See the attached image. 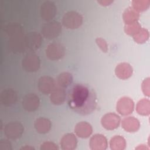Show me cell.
Instances as JSON below:
<instances>
[{
  "instance_id": "6da1fadb",
  "label": "cell",
  "mask_w": 150,
  "mask_h": 150,
  "mask_svg": "<svg viewBox=\"0 0 150 150\" xmlns=\"http://www.w3.org/2000/svg\"><path fill=\"white\" fill-rule=\"evenodd\" d=\"M67 102L70 109L81 115L91 114L97 104V95L90 86L81 83H74L67 91Z\"/></svg>"
},
{
  "instance_id": "7a4b0ae2",
  "label": "cell",
  "mask_w": 150,
  "mask_h": 150,
  "mask_svg": "<svg viewBox=\"0 0 150 150\" xmlns=\"http://www.w3.org/2000/svg\"><path fill=\"white\" fill-rule=\"evenodd\" d=\"M62 30V24L56 21H51L44 24L41 28L42 35L47 39H53L58 37Z\"/></svg>"
},
{
  "instance_id": "3957f363",
  "label": "cell",
  "mask_w": 150,
  "mask_h": 150,
  "mask_svg": "<svg viewBox=\"0 0 150 150\" xmlns=\"http://www.w3.org/2000/svg\"><path fill=\"white\" fill-rule=\"evenodd\" d=\"M83 23V17L77 12L69 11L63 16L62 24L64 27L69 29L79 28Z\"/></svg>"
},
{
  "instance_id": "277c9868",
  "label": "cell",
  "mask_w": 150,
  "mask_h": 150,
  "mask_svg": "<svg viewBox=\"0 0 150 150\" xmlns=\"http://www.w3.org/2000/svg\"><path fill=\"white\" fill-rule=\"evenodd\" d=\"M24 127L19 122H11L4 127V132L5 136L10 139L15 140L19 139L22 135Z\"/></svg>"
},
{
  "instance_id": "5b68a950",
  "label": "cell",
  "mask_w": 150,
  "mask_h": 150,
  "mask_svg": "<svg viewBox=\"0 0 150 150\" xmlns=\"http://www.w3.org/2000/svg\"><path fill=\"white\" fill-rule=\"evenodd\" d=\"M22 65L23 69L28 72H35L39 70L40 65L39 56L33 53H28L22 59Z\"/></svg>"
},
{
  "instance_id": "8992f818",
  "label": "cell",
  "mask_w": 150,
  "mask_h": 150,
  "mask_svg": "<svg viewBox=\"0 0 150 150\" xmlns=\"http://www.w3.org/2000/svg\"><path fill=\"white\" fill-rule=\"evenodd\" d=\"M65 54L64 46L59 43H52L46 49V56L51 60H58L63 57Z\"/></svg>"
},
{
  "instance_id": "52a82bcc",
  "label": "cell",
  "mask_w": 150,
  "mask_h": 150,
  "mask_svg": "<svg viewBox=\"0 0 150 150\" xmlns=\"http://www.w3.org/2000/svg\"><path fill=\"white\" fill-rule=\"evenodd\" d=\"M57 13V8L55 4L50 1L44 2L40 9L41 18L46 21H51Z\"/></svg>"
},
{
  "instance_id": "ba28073f",
  "label": "cell",
  "mask_w": 150,
  "mask_h": 150,
  "mask_svg": "<svg viewBox=\"0 0 150 150\" xmlns=\"http://www.w3.org/2000/svg\"><path fill=\"white\" fill-rule=\"evenodd\" d=\"M134 108V103L133 100L128 97H122L120 98L116 104L117 112L122 115L131 114L133 112Z\"/></svg>"
},
{
  "instance_id": "9c48e42d",
  "label": "cell",
  "mask_w": 150,
  "mask_h": 150,
  "mask_svg": "<svg viewBox=\"0 0 150 150\" xmlns=\"http://www.w3.org/2000/svg\"><path fill=\"white\" fill-rule=\"evenodd\" d=\"M55 80L50 76H44L39 78L38 83L39 90L44 94H50L56 87Z\"/></svg>"
},
{
  "instance_id": "30bf717a",
  "label": "cell",
  "mask_w": 150,
  "mask_h": 150,
  "mask_svg": "<svg viewBox=\"0 0 150 150\" xmlns=\"http://www.w3.org/2000/svg\"><path fill=\"white\" fill-rule=\"evenodd\" d=\"M120 122V117L114 112H109L104 114L101 120L102 126L107 130H113L117 128Z\"/></svg>"
},
{
  "instance_id": "8fae6325",
  "label": "cell",
  "mask_w": 150,
  "mask_h": 150,
  "mask_svg": "<svg viewBox=\"0 0 150 150\" xmlns=\"http://www.w3.org/2000/svg\"><path fill=\"white\" fill-rule=\"evenodd\" d=\"M25 42L27 49L35 51L40 47L42 38L40 33L36 32H30L25 34Z\"/></svg>"
},
{
  "instance_id": "7c38bea8",
  "label": "cell",
  "mask_w": 150,
  "mask_h": 150,
  "mask_svg": "<svg viewBox=\"0 0 150 150\" xmlns=\"http://www.w3.org/2000/svg\"><path fill=\"white\" fill-rule=\"evenodd\" d=\"M22 104L24 110L29 112H32L36 110L39 107L40 100L36 94L29 93L23 98Z\"/></svg>"
},
{
  "instance_id": "4fadbf2b",
  "label": "cell",
  "mask_w": 150,
  "mask_h": 150,
  "mask_svg": "<svg viewBox=\"0 0 150 150\" xmlns=\"http://www.w3.org/2000/svg\"><path fill=\"white\" fill-rule=\"evenodd\" d=\"M9 48L14 53H22L27 48L25 42V35L22 34L11 38L9 42Z\"/></svg>"
},
{
  "instance_id": "5bb4252c",
  "label": "cell",
  "mask_w": 150,
  "mask_h": 150,
  "mask_svg": "<svg viewBox=\"0 0 150 150\" xmlns=\"http://www.w3.org/2000/svg\"><path fill=\"white\" fill-rule=\"evenodd\" d=\"M108 142L104 135L97 134L91 137L90 140V148L92 150H105L107 149Z\"/></svg>"
},
{
  "instance_id": "9a60e30c",
  "label": "cell",
  "mask_w": 150,
  "mask_h": 150,
  "mask_svg": "<svg viewBox=\"0 0 150 150\" xmlns=\"http://www.w3.org/2000/svg\"><path fill=\"white\" fill-rule=\"evenodd\" d=\"M133 72L132 66L128 63H121L118 64L115 69V73L117 77L121 80H126L129 78Z\"/></svg>"
},
{
  "instance_id": "2e32d148",
  "label": "cell",
  "mask_w": 150,
  "mask_h": 150,
  "mask_svg": "<svg viewBox=\"0 0 150 150\" xmlns=\"http://www.w3.org/2000/svg\"><path fill=\"white\" fill-rule=\"evenodd\" d=\"M17 94L12 88L4 90L1 94V102L5 106H11L14 104L17 101Z\"/></svg>"
},
{
  "instance_id": "e0dca14e",
  "label": "cell",
  "mask_w": 150,
  "mask_h": 150,
  "mask_svg": "<svg viewBox=\"0 0 150 150\" xmlns=\"http://www.w3.org/2000/svg\"><path fill=\"white\" fill-rule=\"evenodd\" d=\"M66 93L64 88L57 85L50 95L51 103L57 105L63 104L66 100Z\"/></svg>"
},
{
  "instance_id": "ac0fdd59",
  "label": "cell",
  "mask_w": 150,
  "mask_h": 150,
  "mask_svg": "<svg viewBox=\"0 0 150 150\" xmlns=\"http://www.w3.org/2000/svg\"><path fill=\"white\" fill-rule=\"evenodd\" d=\"M77 144V138L72 133L64 134L60 142L61 148L63 150H73L76 148Z\"/></svg>"
},
{
  "instance_id": "d6986e66",
  "label": "cell",
  "mask_w": 150,
  "mask_h": 150,
  "mask_svg": "<svg viewBox=\"0 0 150 150\" xmlns=\"http://www.w3.org/2000/svg\"><path fill=\"white\" fill-rule=\"evenodd\" d=\"M121 126L127 132H135L139 129L140 123L139 120L134 117H127L122 119Z\"/></svg>"
},
{
  "instance_id": "ffe728a7",
  "label": "cell",
  "mask_w": 150,
  "mask_h": 150,
  "mask_svg": "<svg viewBox=\"0 0 150 150\" xmlns=\"http://www.w3.org/2000/svg\"><path fill=\"white\" fill-rule=\"evenodd\" d=\"M74 132L79 137L87 138L92 134L93 128L89 123L85 121H81L76 125Z\"/></svg>"
},
{
  "instance_id": "44dd1931",
  "label": "cell",
  "mask_w": 150,
  "mask_h": 150,
  "mask_svg": "<svg viewBox=\"0 0 150 150\" xmlns=\"http://www.w3.org/2000/svg\"><path fill=\"white\" fill-rule=\"evenodd\" d=\"M52 124L50 121L44 117L37 118L34 122V127L36 131L40 134L47 133L51 129Z\"/></svg>"
},
{
  "instance_id": "7402d4cb",
  "label": "cell",
  "mask_w": 150,
  "mask_h": 150,
  "mask_svg": "<svg viewBox=\"0 0 150 150\" xmlns=\"http://www.w3.org/2000/svg\"><path fill=\"white\" fill-rule=\"evenodd\" d=\"M122 18L125 25H128L137 22L139 18V14L132 8L129 7L124 11Z\"/></svg>"
},
{
  "instance_id": "603a6c76",
  "label": "cell",
  "mask_w": 150,
  "mask_h": 150,
  "mask_svg": "<svg viewBox=\"0 0 150 150\" xmlns=\"http://www.w3.org/2000/svg\"><path fill=\"white\" fill-rule=\"evenodd\" d=\"M73 76L70 73L63 72L59 74L57 77V85L64 88L70 86L73 82Z\"/></svg>"
},
{
  "instance_id": "cb8c5ba5",
  "label": "cell",
  "mask_w": 150,
  "mask_h": 150,
  "mask_svg": "<svg viewBox=\"0 0 150 150\" xmlns=\"http://www.w3.org/2000/svg\"><path fill=\"white\" fill-rule=\"evenodd\" d=\"M126 141L121 135H115L110 141V148L112 150H123L126 147Z\"/></svg>"
},
{
  "instance_id": "d4e9b609",
  "label": "cell",
  "mask_w": 150,
  "mask_h": 150,
  "mask_svg": "<svg viewBox=\"0 0 150 150\" xmlns=\"http://www.w3.org/2000/svg\"><path fill=\"white\" fill-rule=\"evenodd\" d=\"M136 111L141 115H148L150 113V101L148 99L143 98L139 100L136 106Z\"/></svg>"
},
{
  "instance_id": "484cf974",
  "label": "cell",
  "mask_w": 150,
  "mask_h": 150,
  "mask_svg": "<svg viewBox=\"0 0 150 150\" xmlns=\"http://www.w3.org/2000/svg\"><path fill=\"white\" fill-rule=\"evenodd\" d=\"M5 31L9 36L13 38L23 34V30L22 26L20 24L13 23L6 26Z\"/></svg>"
},
{
  "instance_id": "4316f807",
  "label": "cell",
  "mask_w": 150,
  "mask_h": 150,
  "mask_svg": "<svg viewBox=\"0 0 150 150\" xmlns=\"http://www.w3.org/2000/svg\"><path fill=\"white\" fill-rule=\"evenodd\" d=\"M132 8L138 12H143L146 11L149 6V0H134L132 2Z\"/></svg>"
},
{
  "instance_id": "83f0119b",
  "label": "cell",
  "mask_w": 150,
  "mask_h": 150,
  "mask_svg": "<svg viewBox=\"0 0 150 150\" xmlns=\"http://www.w3.org/2000/svg\"><path fill=\"white\" fill-rule=\"evenodd\" d=\"M149 36L148 30L145 28H141L140 30L132 37L135 42L138 43H144L147 41L149 38Z\"/></svg>"
},
{
  "instance_id": "f1b7e54d",
  "label": "cell",
  "mask_w": 150,
  "mask_h": 150,
  "mask_svg": "<svg viewBox=\"0 0 150 150\" xmlns=\"http://www.w3.org/2000/svg\"><path fill=\"white\" fill-rule=\"evenodd\" d=\"M141 29V26L138 22H136L131 24H128V25H125L124 27L125 32L127 35L132 36L136 35L140 30Z\"/></svg>"
},
{
  "instance_id": "f546056e",
  "label": "cell",
  "mask_w": 150,
  "mask_h": 150,
  "mask_svg": "<svg viewBox=\"0 0 150 150\" xmlns=\"http://www.w3.org/2000/svg\"><path fill=\"white\" fill-rule=\"evenodd\" d=\"M58 149L57 145L52 142H45L40 145L41 150H57Z\"/></svg>"
},
{
  "instance_id": "4dcf8cb0",
  "label": "cell",
  "mask_w": 150,
  "mask_h": 150,
  "mask_svg": "<svg viewBox=\"0 0 150 150\" xmlns=\"http://www.w3.org/2000/svg\"><path fill=\"white\" fill-rule=\"evenodd\" d=\"M96 42L97 46L103 52L106 53L108 51V45L104 39L101 38H98L96 39Z\"/></svg>"
},
{
  "instance_id": "1f68e13d",
  "label": "cell",
  "mask_w": 150,
  "mask_h": 150,
  "mask_svg": "<svg viewBox=\"0 0 150 150\" xmlns=\"http://www.w3.org/2000/svg\"><path fill=\"white\" fill-rule=\"evenodd\" d=\"M142 90L145 96H149V78H146L142 81Z\"/></svg>"
},
{
  "instance_id": "d6a6232c",
  "label": "cell",
  "mask_w": 150,
  "mask_h": 150,
  "mask_svg": "<svg viewBox=\"0 0 150 150\" xmlns=\"http://www.w3.org/2000/svg\"><path fill=\"white\" fill-rule=\"evenodd\" d=\"M11 142L7 139H2L0 141V150H11Z\"/></svg>"
},
{
  "instance_id": "836d02e7",
  "label": "cell",
  "mask_w": 150,
  "mask_h": 150,
  "mask_svg": "<svg viewBox=\"0 0 150 150\" xmlns=\"http://www.w3.org/2000/svg\"><path fill=\"white\" fill-rule=\"evenodd\" d=\"M113 1H98V2L99 4H100L101 5L103 6H107L110 5Z\"/></svg>"
},
{
  "instance_id": "e575fe53",
  "label": "cell",
  "mask_w": 150,
  "mask_h": 150,
  "mask_svg": "<svg viewBox=\"0 0 150 150\" xmlns=\"http://www.w3.org/2000/svg\"><path fill=\"white\" fill-rule=\"evenodd\" d=\"M21 149H33L34 148H33V147H32V146H28H28H25V147L22 148Z\"/></svg>"
}]
</instances>
